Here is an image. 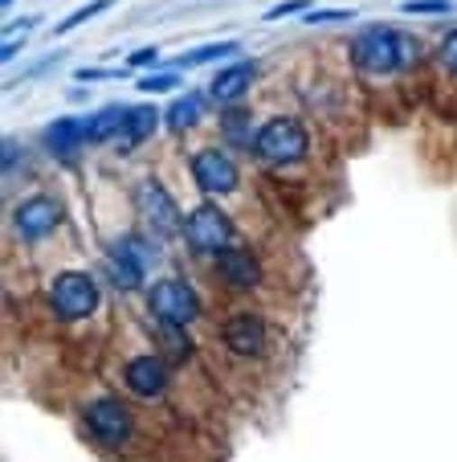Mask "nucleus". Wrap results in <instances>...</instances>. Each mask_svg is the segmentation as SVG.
<instances>
[{
  "label": "nucleus",
  "instance_id": "nucleus-18",
  "mask_svg": "<svg viewBox=\"0 0 457 462\" xmlns=\"http://www.w3.org/2000/svg\"><path fill=\"white\" fill-rule=\"evenodd\" d=\"M156 123H160V115H156V106H131V115H127V143H143L151 131H156Z\"/></svg>",
  "mask_w": 457,
  "mask_h": 462
},
{
  "label": "nucleus",
  "instance_id": "nucleus-19",
  "mask_svg": "<svg viewBox=\"0 0 457 462\" xmlns=\"http://www.w3.org/2000/svg\"><path fill=\"white\" fill-rule=\"evenodd\" d=\"M237 45L233 42H221V45H197V50H188V53H180V58L172 61L176 70H188V66H200V61H216V58H229Z\"/></svg>",
  "mask_w": 457,
  "mask_h": 462
},
{
  "label": "nucleus",
  "instance_id": "nucleus-27",
  "mask_svg": "<svg viewBox=\"0 0 457 462\" xmlns=\"http://www.w3.org/2000/svg\"><path fill=\"white\" fill-rule=\"evenodd\" d=\"M347 17H352L347 9H319V13H311L306 21H311V25H327V21H347Z\"/></svg>",
  "mask_w": 457,
  "mask_h": 462
},
{
  "label": "nucleus",
  "instance_id": "nucleus-2",
  "mask_svg": "<svg viewBox=\"0 0 457 462\" xmlns=\"http://www.w3.org/2000/svg\"><path fill=\"white\" fill-rule=\"evenodd\" d=\"M253 156L261 164H298L306 156V127L298 119H286V115L261 123L253 131Z\"/></svg>",
  "mask_w": 457,
  "mask_h": 462
},
{
  "label": "nucleus",
  "instance_id": "nucleus-4",
  "mask_svg": "<svg viewBox=\"0 0 457 462\" xmlns=\"http://www.w3.org/2000/svg\"><path fill=\"white\" fill-rule=\"evenodd\" d=\"M184 242L197 254H221L233 245V221L224 217L216 205H200L184 217Z\"/></svg>",
  "mask_w": 457,
  "mask_h": 462
},
{
  "label": "nucleus",
  "instance_id": "nucleus-22",
  "mask_svg": "<svg viewBox=\"0 0 457 462\" xmlns=\"http://www.w3.org/2000/svg\"><path fill=\"white\" fill-rule=\"evenodd\" d=\"M221 131H224V140H229V143H250V148H253V135H250V115H245V111L224 115Z\"/></svg>",
  "mask_w": 457,
  "mask_h": 462
},
{
  "label": "nucleus",
  "instance_id": "nucleus-8",
  "mask_svg": "<svg viewBox=\"0 0 457 462\" xmlns=\"http://www.w3.org/2000/svg\"><path fill=\"white\" fill-rule=\"evenodd\" d=\"M82 418H87L90 434H95L103 446H123L131 438V413L123 410L114 397H98V402H90Z\"/></svg>",
  "mask_w": 457,
  "mask_h": 462
},
{
  "label": "nucleus",
  "instance_id": "nucleus-13",
  "mask_svg": "<svg viewBox=\"0 0 457 462\" xmlns=\"http://www.w3.org/2000/svg\"><path fill=\"white\" fill-rule=\"evenodd\" d=\"M224 344L237 356H258L266 348V323L258 315H233V319H224Z\"/></svg>",
  "mask_w": 457,
  "mask_h": 462
},
{
  "label": "nucleus",
  "instance_id": "nucleus-24",
  "mask_svg": "<svg viewBox=\"0 0 457 462\" xmlns=\"http://www.w3.org/2000/svg\"><path fill=\"white\" fill-rule=\"evenodd\" d=\"M437 53H441V61H445L449 70L457 74V29H449V33L441 37V50Z\"/></svg>",
  "mask_w": 457,
  "mask_h": 462
},
{
  "label": "nucleus",
  "instance_id": "nucleus-20",
  "mask_svg": "<svg viewBox=\"0 0 457 462\" xmlns=\"http://www.w3.org/2000/svg\"><path fill=\"white\" fill-rule=\"evenodd\" d=\"M180 328H184V323H160V328H156V340L164 344V348H168V360H176V365H180V360H188V352H192Z\"/></svg>",
  "mask_w": 457,
  "mask_h": 462
},
{
  "label": "nucleus",
  "instance_id": "nucleus-23",
  "mask_svg": "<svg viewBox=\"0 0 457 462\" xmlns=\"http://www.w3.org/2000/svg\"><path fill=\"white\" fill-rule=\"evenodd\" d=\"M453 9V0H405V13H449Z\"/></svg>",
  "mask_w": 457,
  "mask_h": 462
},
{
  "label": "nucleus",
  "instance_id": "nucleus-29",
  "mask_svg": "<svg viewBox=\"0 0 457 462\" xmlns=\"http://www.w3.org/2000/svg\"><path fill=\"white\" fill-rule=\"evenodd\" d=\"M0 5H5V9H13V5H17V0H0Z\"/></svg>",
  "mask_w": 457,
  "mask_h": 462
},
{
  "label": "nucleus",
  "instance_id": "nucleus-7",
  "mask_svg": "<svg viewBox=\"0 0 457 462\" xmlns=\"http://www.w3.org/2000/svg\"><path fill=\"white\" fill-rule=\"evenodd\" d=\"M61 217H66V209H61L58 197H50V192H37V197H29V201H21L17 209H13V226L21 229V237H45L53 234V229L61 226Z\"/></svg>",
  "mask_w": 457,
  "mask_h": 462
},
{
  "label": "nucleus",
  "instance_id": "nucleus-1",
  "mask_svg": "<svg viewBox=\"0 0 457 462\" xmlns=\"http://www.w3.org/2000/svg\"><path fill=\"white\" fill-rule=\"evenodd\" d=\"M405 58H408L405 33L388 25H371L352 42V61L368 74H392L405 66Z\"/></svg>",
  "mask_w": 457,
  "mask_h": 462
},
{
  "label": "nucleus",
  "instance_id": "nucleus-3",
  "mask_svg": "<svg viewBox=\"0 0 457 462\" xmlns=\"http://www.w3.org/2000/svg\"><path fill=\"white\" fill-rule=\"evenodd\" d=\"M50 303H53V311H58V319L78 323V319H87V315L98 311V282L82 271H66L53 279Z\"/></svg>",
  "mask_w": 457,
  "mask_h": 462
},
{
  "label": "nucleus",
  "instance_id": "nucleus-28",
  "mask_svg": "<svg viewBox=\"0 0 457 462\" xmlns=\"http://www.w3.org/2000/svg\"><path fill=\"white\" fill-rule=\"evenodd\" d=\"M160 53L156 50H139V53H131V66H143V61H156Z\"/></svg>",
  "mask_w": 457,
  "mask_h": 462
},
{
  "label": "nucleus",
  "instance_id": "nucleus-12",
  "mask_svg": "<svg viewBox=\"0 0 457 462\" xmlns=\"http://www.w3.org/2000/svg\"><path fill=\"white\" fill-rule=\"evenodd\" d=\"M123 381H127V389L135 393V397L156 402V397H164V389H168V365L160 356H139L127 365Z\"/></svg>",
  "mask_w": 457,
  "mask_h": 462
},
{
  "label": "nucleus",
  "instance_id": "nucleus-6",
  "mask_svg": "<svg viewBox=\"0 0 457 462\" xmlns=\"http://www.w3.org/2000/svg\"><path fill=\"white\" fill-rule=\"evenodd\" d=\"M135 197H139V209H143L147 226L156 229L160 237H176V234H184L180 209H176L172 192H168L160 180H143V184L135 189Z\"/></svg>",
  "mask_w": 457,
  "mask_h": 462
},
{
  "label": "nucleus",
  "instance_id": "nucleus-14",
  "mask_svg": "<svg viewBox=\"0 0 457 462\" xmlns=\"http://www.w3.org/2000/svg\"><path fill=\"white\" fill-rule=\"evenodd\" d=\"M253 74H258V61H237V66H224V70L213 79V87H208V98H216V103H233V98L245 95V87L253 82Z\"/></svg>",
  "mask_w": 457,
  "mask_h": 462
},
{
  "label": "nucleus",
  "instance_id": "nucleus-16",
  "mask_svg": "<svg viewBox=\"0 0 457 462\" xmlns=\"http://www.w3.org/2000/svg\"><path fill=\"white\" fill-rule=\"evenodd\" d=\"M205 98L208 95H200V90H188V95H180V98H172V106H168V131H192L200 119H205Z\"/></svg>",
  "mask_w": 457,
  "mask_h": 462
},
{
  "label": "nucleus",
  "instance_id": "nucleus-25",
  "mask_svg": "<svg viewBox=\"0 0 457 462\" xmlns=\"http://www.w3.org/2000/svg\"><path fill=\"white\" fill-rule=\"evenodd\" d=\"M176 74H151V79H143L139 82V90H147V95H151V90H176Z\"/></svg>",
  "mask_w": 457,
  "mask_h": 462
},
{
  "label": "nucleus",
  "instance_id": "nucleus-15",
  "mask_svg": "<svg viewBox=\"0 0 457 462\" xmlns=\"http://www.w3.org/2000/svg\"><path fill=\"white\" fill-rule=\"evenodd\" d=\"M216 271H221L224 282H233V287H253V282L261 279L258 258H253V254H245V250H233V245L216 254Z\"/></svg>",
  "mask_w": 457,
  "mask_h": 462
},
{
  "label": "nucleus",
  "instance_id": "nucleus-9",
  "mask_svg": "<svg viewBox=\"0 0 457 462\" xmlns=\"http://www.w3.org/2000/svg\"><path fill=\"white\" fill-rule=\"evenodd\" d=\"M151 258H156V254L147 250L139 237H123V242H114L111 245V274H114V282H119L123 291H135L139 282H143Z\"/></svg>",
  "mask_w": 457,
  "mask_h": 462
},
{
  "label": "nucleus",
  "instance_id": "nucleus-17",
  "mask_svg": "<svg viewBox=\"0 0 457 462\" xmlns=\"http://www.w3.org/2000/svg\"><path fill=\"white\" fill-rule=\"evenodd\" d=\"M127 115H131V106H106V111H98V115H90V140H111V135H119V131H127Z\"/></svg>",
  "mask_w": 457,
  "mask_h": 462
},
{
  "label": "nucleus",
  "instance_id": "nucleus-11",
  "mask_svg": "<svg viewBox=\"0 0 457 462\" xmlns=\"http://www.w3.org/2000/svg\"><path fill=\"white\" fill-rule=\"evenodd\" d=\"M90 140V123L87 119H58L45 127L41 143L45 152H50L53 160H61V164H69V160L78 156V148Z\"/></svg>",
  "mask_w": 457,
  "mask_h": 462
},
{
  "label": "nucleus",
  "instance_id": "nucleus-10",
  "mask_svg": "<svg viewBox=\"0 0 457 462\" xmlns=\"http://www.w3.org/2000/svg\"><path fill=\"white\" fill-rule=\"evenodd\" d=\"M192 176H197V184L205 192H233L237 189V164L233 156H224V152L216 148H205L192 156Z\"/></svg>",
  "mask_w": 457,
  "mask_h": 462
},
{
  "label": "nucleus",
  "instance_id": "nucleus-5",
  "mask_svg": "<svg viewBox=\"0 0 457 462\" xmlns=\"http://www.w3.org/2000/svg\"><path fill=\"white\" fill-rule=\"evenodd\" d=\"M147 311L156 315L160 323H192L200 315V299L192 295L188 282L164 279L147 291Z\"/></svg>",
  "mask_w": 457,
  "mask_h": 462
},
{
  "label": "nucleus",
  "instance_id": "nucleus-26",
  "mask_svg": "<svg viewBox=\"0 0 457 462\" xmlns=\"http://www.w3.org/2000/svg\"><path fill=\"white\" fill-rule=\"evenodd\" d=\"M306 9V0H282V5H274V9L266 13V21H282V17H294V13Z\"/></svg>",
  "mask_w": 457,
  "mask_h": 462
},
{
  "label": "nucleus",
  "instance_id": "nucleus-21",
  "mask_svg": "<svg viewBox=\"0 0 457 462\" xmlns=\"http://www.w3.org/2000/svg\"><path fill=\"white\" fill-rule=\"evenodd\" d=\"M111 5H114V0H90V5H82L78 13H69L66 21H58V29H53V33H74V29H78V25H87L90 17H98V13H106V9H111Z\"/></svg>",
  "mask_w": 457,
  "mask_h": 462
}]
</instances>
